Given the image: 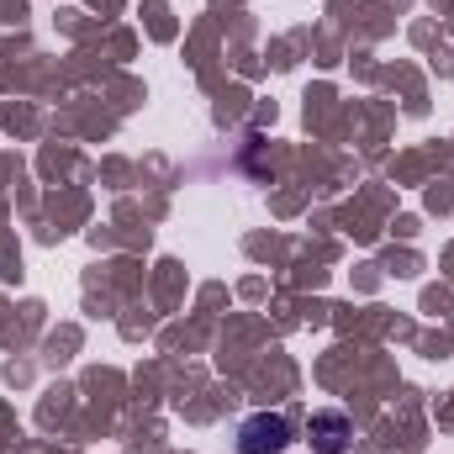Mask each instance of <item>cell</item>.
<instances>
[{
  "mask_svg": "<svg viewBox=\"0 0 454 454\" xmlns=\"http://www.w3.org/2000/svg\"><path fill=\"white\" fill-rule=\"evenodd\" d=\"M348 439H354V428H348L343 412H317V418H312V450L317 454H343Z\"/></svg>",
  "mask_w": 454,
  "mask_h": 454,
  "instance_id": "cell-2",
  "label": "cell"
},
{
  "mask_svg": "<svg viewBox=\"0 0 454 454\" xmlns=\"http://www.w3.org/2000/svg\"><path fill=\"white\" fill-rule=\"evenodd\" d=\"M291 450V423L280 412H254L238 428V454H280Z\"/></svg>",
  "mask_w": 454,
  "mask_h": 454,
  "instance_id": "cell-1",
  "label": "cell"
}]
</instances>
